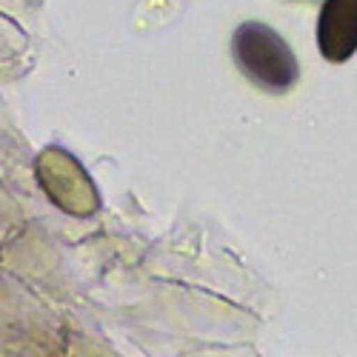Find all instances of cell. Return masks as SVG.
<instances>
[{
    "instance_id": "6da1fadb",
    "label": "cell",
    "mask_w": 357,
    "mask_h": 357,
    "mask_svg": "<svg viewBox=\"0 0 357 357\" xmlns=\"http://www.w3.org/2000/svg\"><path fill=\"white\" fill-rule=\"evenodd\" d=\"M231 57L237 69L269 95H286L301 80V63L291 46L260 20H246L234 29Z\"/></svg>"
},
{
    "instance_id": "7a4b0ae2",
    "label": "cell",
    "mask_w": 357,
    "mask_h": 357,
    "mask_svg": "<svg viewBox=\"0 0 357 357\" xmlns=\"http://www.w3.org/2000/svg\"><path fill=\"white\" fill-rule=\"evenodd\" d=\"M317 49L329 63H346L357 52V0H323Z\"/></svg>"
}]
</instances>
